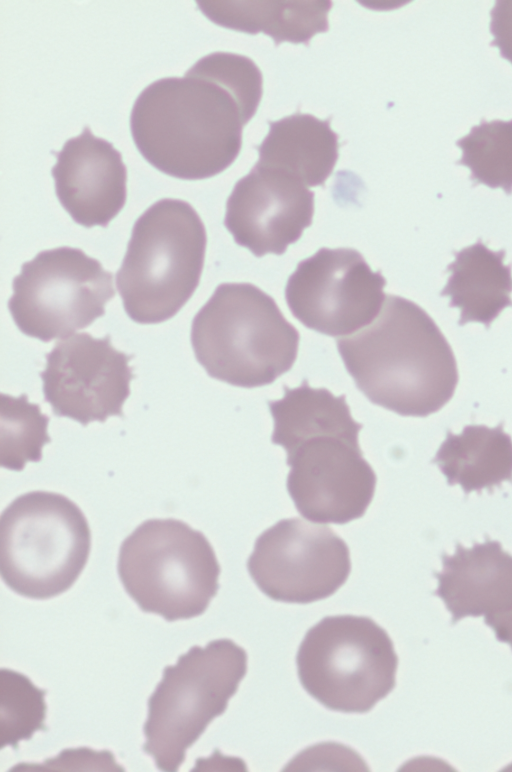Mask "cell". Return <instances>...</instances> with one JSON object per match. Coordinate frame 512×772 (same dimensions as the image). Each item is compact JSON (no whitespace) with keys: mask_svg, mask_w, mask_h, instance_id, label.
<instances>
[{"mask_svg":"<svg viewBox=\"0 0 512 772\" xmlns=\"http://www.w3.org/2000/svg\"><path fill=\"white\" fill-rule=\"evenodd\" d=\"M262 73L247 56L214 52L184 77L149 84L130 116L144 159L169 176L200 180L227 169L242 146L243 126L262 97Z\"/></svg>","mask_w":512,"mask_h":772,"instance_id":"6da1fadb","label":"cell"},{"mask_svg":"<svg viewBox=\"0 0 512 772\" xmlns=\"http://www.w3.org/2000/svg\"><path fill=\"white\" fill-rule=\"evenodd\" d=\"M274 421L271 441L287 452V490L297 511L318 523L346 524L366 512L377 477L363 457L345 395L313 388L284 387L268 402Z\"/></svg>","mask_w":512,"mask_h":772,"instance_id":"7a4b0ae2","label":"cell"},{"mask_svg":"<svg viewBox=\"0 0 512 772\" xmlns=\"http://www.w3.org/2000/svg\"><path fill=\"white\" fill-rule=\"evenodd\" d=\"M336 342L358 389L397 414L426 417L455 392L454 353L434 320L413 301L386 295L369 326Z\"/></svg>","mask_w":512,"mask_h":772,"instance_id":"3957f363","label":"cell"},{"mask_svg":"<svg viewBox=\"0 0 512 772\" xmlns=\"http://www.w3.org/2000/svg\"><path fill=\"white\" fill-rule=\"evenodd\" d=\"M299 333L251 283H222L194 316L191 344L207 374L233 386L271 384L293 366Z\"/></svg>","mask_w":512,"mask_h":772,"instance_id":"277c9868","label":"cell"},{"mask_svg":"<svg viewBox=\"0 0 512 772\" xmlns=\"http://www.w3.org/2000/svg\"><path fill=\"white\" fill-rule=\"evenodd\" d=\"M207 235L186 201L164 198L134 223L116 286L127 315L140 324L172 318L195 292Z\"/></svg>","mask_w":512,"mask_h":772,"instance_id":"5b68a950","label":"cell"},{"mask_svg":"<svg viewBox=\"0 0 512 772\" xmlns=\"http://www.w3.org/2000/svg\"><path fill=\"white\" fill-rule=\"evenodd\" d=\"M90 550L88 521L62 494L31 491L1 514V577L21 596L45 600L66 592L85 568Z\"/></svg>","mask_w":512,"mask_h":772,"instance_id":"8992f818","label":"cell"},{"mask_svg":"<svg viewBox=\"0 0 512 772\" xmlns=\"http://www.w3.org/2000/svg\"><path fill=\"white\" fill-rule=\"evenodd\" d=\"M117 571L146 613L172 622L205 612L219 589L220 565L205 535L178 519H149L122 542Z\"/></svg>","mask_w":512,"mask_h":772,"instance_id":"52a82bcc","label":"cell"},{"mask_svg":"<svg viewBox=\"0 0 512 772\" xmlns=\"http://www.w3.org/2000/svg\"><path fill=\"white\" fill-rule=\"evenodd\" d=\"M247 653L230 639L193 646L179 656L148 699L143 751L159 770L177 771L186 750L223 714L247 672Z\"/></svg>","mask_w":512,"mask_h":772,"instance_id":"ba28073f","label":"cell"},{"mask_svg":"<svg viewBox=\"0 0 512 772\" xmlns=\"http://www.w3.org/2000/svg\"><path fill=\"white\" fill-rule=\"evenodd\" d=\"M306 692L330 710L366 713L395 687L398 657L369 617L327 616L305 634L296 656Z\"/></svg>","mask_w":512,"mask_h":772,"instance_id":"9c48e42d","label":"cell"},{"mask_svg":"<svg viewBox=\"0 0 512 772\" xmlns=\"http://www.w3.org/2000/svg\"><path fill=\"white\" fill-rule=\"evenodd\" d=\"M8 308L25 335L49 342L86 328L114 298L113 275L78 248L38 253L14 277Z\"/></svg>","mask_w":512,"mask_h":772,"instance_id":"30bf717a","label":"cell"},{"mask_svg":"<svg viewBox=\"0 0 512 772\" xmlns=\"http://www.w3.org/2000/svg\"><path fill=\"white\" fill-rule=\"evenodd\" d=\"M247 569L269 598L306 604L334 594L351 561L347 544L330 527L288 518L257 538Z\"/></svg>","mask_w":512,"mask_h":772,"instance_id":"8fae6325","label":"cell"},{"mask_svg":"<svg viewBox=\"0 0 512 772\" xmlns=\"http://www.w3.org/2000/svg\"><path fill=\"white\" fill-rule=\"evenodd\" d=\"M386 280L360 252L323 247L300 261L288 278L285 299L307 328L337 337L357 332L379 314Z\"/></svg>","mask_w":512,"mask_h":772,"instance_id":"7c38bea8","label":"cell"},{"mask_svg":"<svg viewBox=\"0 0 512 772\" xmlns=\"http://www.w3.org/2000/svg\"><path fill=\"white\" fill-rule=\"evenodd\" d=\"M131 358L112 346L109 334L68 336L46 354V367L40 373L44 399L54 415L84 426L122 417L134 377L128 365Z\"/></svg>","mask_w":512,"mask_h":772,"instance_id":"4fadbf2b","label":"cell"},{"mask_svg":"<svg viewBox=\"0 0 512 772\" xmlns=\"http://www.w3.org/2000/svg\"><path fill=\"white\" fill-rule=\"evenodd\" d=\"M314 192L293 175L255 164L235 184L224 225L255 256L283 254L312 223Z\"/></svg>","mask_w":512,"mask_h":772,"instance_id":"5bb4252c","label":"cell"},{"mask_svg":"<svg viewBox=\"0 0 512 772\" xmlns=\"http://www.w3.org/2000/svg\"><path fill=\"white\" fill-rule=\"evenodd\" d=\"M55 155L51 174L63 208L84 227H107L126 202L127 170L121 153L86 126Z\"/></svg>","mask_w":512,"mask_h":772,"instance_id":"9a60e30c","label":"cell"},{"mask_svg":"<svg viewBox=\"0 0 512 772\" xmlns=\"http://www.w3.org/2000/svg\"><path fill=\"white\" fill-rule=\"evenodd\" d=\"M435 572L434 592L452 614V623L467 616L488 617L512 608V555L499 541L486 537L471 548L456 544L455 553L442 556Z\"/></svg>","mask_w":512,"mask_h":772,"instance_id":"2e32d148","label":"cell"},{"mask_svg":"<svg viewBox=\"0 0 512 772\" xmlns=\"http://www.w3.org/2000/svg\"><path fill=\"white\" fill-rule=\"evenodd\" d=\"M269 132L258 150L257 165L285 171L308 187L323 185L338 159V135L330 118L295 113L269 121Z\"/></svg>","mask_w":512,"mask_h":772,"instance_id":"e0dca14e","label":"cell"},{"mask_svg":"<svg viewBox=\"0 0 512 772\" xmlns=\"http://www.w3.org/2000/svg\"><path fill=\"white\" fill-rule=\"evenodd\" d=\"M505 250L492 251L480 239L454 252L447 267L450 276L441 296L450 297V307L460 310V326L478 322L489 329L507 307L512 306L511 265H505Z\"/></svg>","mask_w":512,"mask_h":772,"instance_id":"ac0fdd59","label":"cell"},{"mask_svg":"<svg viewBox=\"0 0 512 772\" xmlns=\"http://www.w3.org/2000/svg\"><path fill=\"white\" fill-rule=\"evenodd\" d=\"M215 24L251 35L270 36L282 42L309 44L317 33L329 29L331 1H196Z\"/></svg>","mask_w":512,"mask_h":772,"instance_id":"d6986e66","label":"cell"},{"mask_svg":"<svg viewBox=\"0 0 512 772\" xmlns=\"http://www.w3.org/2000/svg\"><path fill=\"white\" fill-rule=\"evenodd\" d=\"M446 476L449 485L459 484L466 494L512 482V439L503 422L490 428L466 425L460 434L447 431L432 460Z\"/></svg>","mask_w":512,"mask_h":772,"instance_id":"ffe728a7","label":"cell"},{"mask_svg":"<svg viewBox=\"0 0 512 772\" xmlns=\"http://www.w3.org/2000/svg\"><path fill=\"white\" fill-rule=\"evenodd\" d=\"M456 145L462 150L457 165L469 168L470 180L512 194V119L481 120Z\"/></svg>","mask_w":512,"mask_h":772,"instance_id":"44dd1931","label":"cell"},{"mask_svg":"<svg viewBox=\"0 0 512 772\" xmlns=\"http://www.w3.org/2000/svg\"><path fill=\"white\" fill-rule=\"evenodd\" d=\"M2 467L21 471L27 462H39L42 448L51 441L47 432L49 417L38 404L30 403L26 394L13 397L1 394Z\"/></svg>","mask_w":512,"mask_h":772,"instance_id":"7402d4cb","label":"cell"},{"mask_svg":"<svg viewBox=\"0 0 512 772\" xmlns=\"http://www.w3.org/2000/svg\"><path fill=\"white\" fill-rule=\"evenodd\" d=\"M45 694L22 673L1 669V748L9 745L17 749L21 740H29L36 731L47 729Z\"/></svg>","mask_w":512,"mask_h":772,"instance_id":"603a6c76","label":"cell"},{"mask_svg":"<svg viewBox=\"0 0 512 772\" xmlns=\"http://www.w3.org/2000/svg\"><path fill=\"white\" fill-rule=\"evenodd\" d=\"M490 46L498 47L502 58L512 64V1L498 0L490 12Z\"/></svg>","mask_w":512,"mask_h":772,"instance_id":"cb8c5ba5","label":"cell"},{"mask_svg":"<svg viewBox=\"0 0 512 772\" xmlns=\"http://www.w3.org/2000/svg\"><path fill=\"white\" fill-rule=\"evenodd\" d=\"M484 622L494 630L499 641L509 644L512 648V608L484 617Z\"/></svg>","mask_w":512,"mask_h":772,"instance_id":"d4e9b609","label":"cell"}]
</instances>
